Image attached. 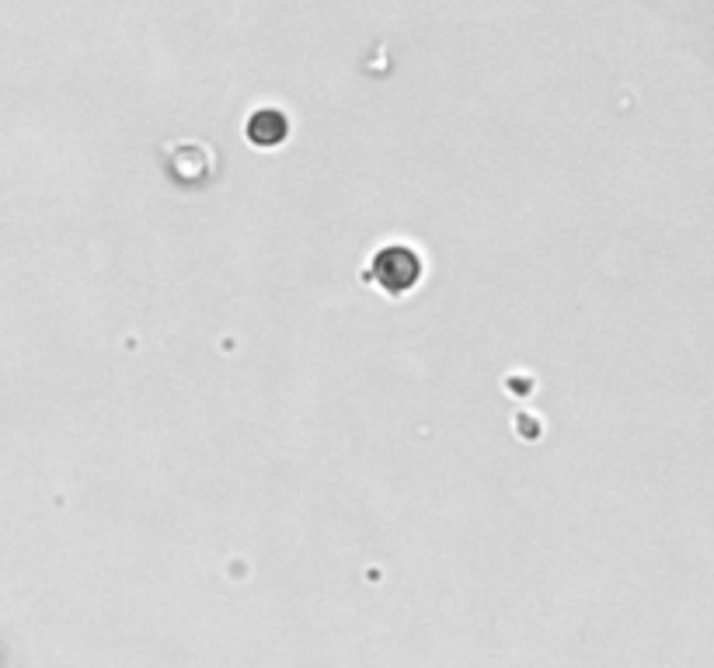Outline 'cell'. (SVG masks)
I'll return each mask as SVG.
<instances>
[{"label":"cell","mask_w":714,"mask_h":668,"mask_svg":"<svg viewBox=\"0 0 714 668\" xmlns=\"http://www.w3.org/2000/svg\"><path fill=\"white\" fill-rule=\"evenodd\" d=\"M418 275H422V265L408 248H384L373 258V269H370V282H376L391 296L408 293L418 282Z\"/></svg>","instance_id":"1"},{"label":"cell","mask_w":714,"mask_h":668,"mask_svg":"<svg viewBox=\"0 0 714 668\" xmlns=\"http://www.w3.org/2000/svg\"><path fill=\"white\" fill-rule=\"evenodd\" d=\"M286 129H290V123H286V115L279 108H258L248 123V136H251V143H258V147L282 143Z\"/></svg>","instance_id":"2"}]
</instances>
